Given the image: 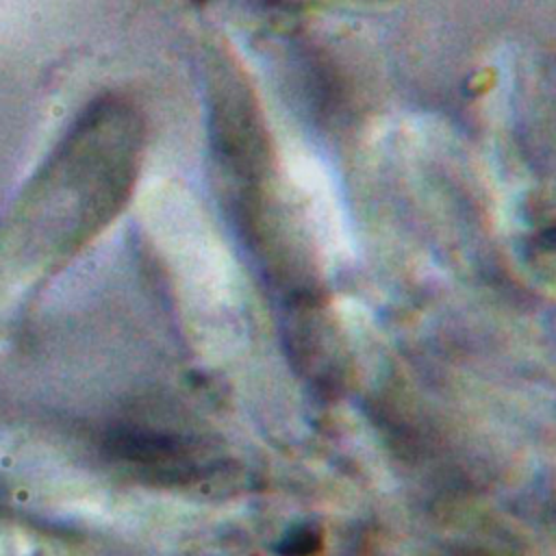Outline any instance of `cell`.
<instances>
[{
  "label": "cell",
  "mask_w": 556,
  "mask_h": 556,
  "mask_svg": "<svg viewBox=\"0 0 556 556\" xmlns=\"http://www.w3.org/2000/svg\"><path fill=\"white\" fill-rule=\"evenodd\" d=\"M141 154V122L119 102L87 111L28 189L30 208L106 219L130 193Z\"/></svg>",
  "instance_id": "1"
}]
</instances>
